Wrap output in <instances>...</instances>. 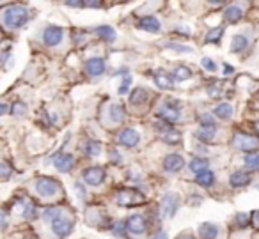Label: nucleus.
Returning a JSON list of instances; mask_svg holds the SVG:
<instances>
[{
  "instance_id": "79ce46f5",
  "label": "nucleus",
  "mask_w": 259,
  "mask_h": 239,
  "mask_svg": "<svg viewBox=\"0 0 259 239\" xmlns=\"http://www.w3.org/2000/svg\"><path fill=\"white\" fill-rule=\"evenodd\" d=\"M201 66H202V69H206L208 73H215L217 69H219L217 62L213 61L211 57H202V59H201Z\"/></svg>"
},
{
  "instance_id": "8fccbe9b",
  "label": "nucleus",
  "mask_w": 259,
  "mask_h": 239,
  "mask_svg": "<svg viewBox=\"0 0 259 239\" xmlns=\"http://www.w3.org/2000/svg\"><path fill=\"white\" fill-rule=\"evenodd\" d=\"M9 57H11V52H9V48H4V52H2V66H6Z\"/></svg>"
},
{
  "instance_id": "1a4fd4ad",
  "label": "nucleus",
  "mask_w": 259,
  "mask_h": 239,
  "mask_svg": "<svg viewBox=\"0 0 259 239\" xmlns=\"http://www.w3.org/2000/svg\"><path fill=\"white\" fill-rule=\"evenodd\" d=\"M64 27L61 25H55V23H50V25L45 27L43 34H41V39H43V44L48 48H55V46H61L62 41H64Z\"/></svg>"
},
{
  "instance_id": "473e14b6",
  "label": "nucleus",
  "mask_w": 259,
  "mask_h": 239,
  "mask_svg": "<svg viewBox=\"0 0 259 239\" xmlns=\"http://www.w3.org/2000/svg\"><path fill=\"white\" fill-rule=\"evenodd\" d=\"M219 119L213 115V112H199L197 124L199 128H219Z\"/></svg>"
},
{
  "instance_id": "4be33fe9",
  "label": "nucleus",
  "mask_w": 259,
  "mask_h": 239,
  "mask_svg": "<svg viewBox=\"0 0 259 239\" xmlns=\"http://www.w3.org/2000/svg\"><path fill=\"white\" fill-rule=\"evenodd\" d=\"M114 76H122L121 80V85L117 87V94L119 96H130V87H132V83H134V78H132V73H130V69L122 68L119 69V71L114 73Z\"/></svg>"
},
{
  "instance_id": "412c9836",
  "label": "nucleus",
  "mask_w": 259,
  "mask_h": 239,
  "mask_svg": "<svg viewBox=\"0 0 259 239\" xmlns=\"http://www.w3.org/2000/svg\"><path fill=\"white\" fill-rule=\"evenodd\" d=\"M148 101H149V90L146 89V87H135V89H132V92H130V96H128L130 107H134V108L144 107Z\"/></svg>"
},
{
  "instance_id": "0eeeda50",
  "label": "nucleus",
  "mask_w": 259,
  "mask_h": 239,
  "mask_svg": "<svg viewBox=\"0 0 259 239\" xmlns=\"http://www.w3.org/2000/svg\"><path fill=\"white\" fill-rule=\"evenodd\" d=\"M115 204L121 207H135L144 202V195L135 188H122L115 193Z\"/></svg>"
},
{
  "instance_id": "b1692460",
  "label": "nucleus",
  "mask_w": 259,
  "mask_h": 239,
  "mask_svg": "<svg viewBox=\"0 0 259 239\" xmlns=\"http://www.w3.org/2000/svg\"><path fill=\"white\" fill-rule=\"evenodd\" d=\"M248 44H250V39H248L247 34H234L233 37H231V52L233 54H245L248 48Z\"/></svg>"
},
{
  "instance_id": "e433bc0d",
  "label": "nucleus",
  "mask_w": 259,
  "mask_h": 239,
  "mask_svg": "<svg viewBox=\"0 0 259 239\" xmlns=\"http://www.w3.org/2000/svg\"><path fill=\"white\" fill-rule=\"evenodd\" d=\"M206 94H208V98H211V100H222V96H224L222 82H220V80L209 82L208 85H206Z\"/></svg>"
},
{
  "instance_id": "39448f33",
  "label": "nucleus",
  "mask_w": 259,
  "mask_h": 239,
  "mask_svg": "<svg viewBox=\"0 0 259 239\" xmlns=\"http://www.w3.org/2000/svg\"><path fill=\"white\" fill-rule=\"evenodd\" d=\"M181 206V197L174 192H167L162 195V200H160V214L165 220H170V218L176 216L178 209Z\"/></svg>"
},
{
  "instance_id": "de8ad7c7",
  "label": "nucleus",
  "mask_w": 259,
  "mask_h": 239,
  "mask_svg": "<svg viewBox=\"0 0 259 239\" xmlns=\"http://www.w3.org/2000/svg\"><path fill=\"white\" fill-rule=\"evenodd\" d=\"M201 197H202V195H199V193H192L190 199H188V202H190L192 206H197V204H201V202H202Z\"/></svg>"
},
{
  "instance_id": "20e7f679",
  "label": "nucleus",
  "mask_w": 259,
  "mask_h": 239,
  "mask_svg": "<svg viewBox=\"0 0 259 239\" xmlns=\"http://www.w3.org/2000/svg\"><path fill=\"white\" fill-rule=\"evenodd\" d=\"M231 146L236 151L245 154H252L259 151V136L255 133H247V131H236L231 136Z\"/></svg>"
},
{
  "instance_id": "f03ea898",
  "label": "nucleus",
  "mask_w": 259,
  "mask_h": 239,
  "mask_svg": "<svg viewBox=\"0 0 259 239\" xmlns=\"http://www.w3.org/2000/svg\"><path fill=\"white\" fill-rule=\"evenodd\" d=\"M32 186H34L36 195L43 200H55L64 195L61 181H57V179L52 177V175H39V177L34 179Z\"/></svg>"
},
{
  "instance_id": "37998d69",
  "label": "nucleus",
  "mask_w": 259,
  "mask_h": 239,
  "mask_svg": "<svg viewBox=\"0 0 259 239\" xmlns=\"http://www.w3.org/2000/svg\"><path fill=\"white\" fill-rule=\"evenodd\" d=\"M73 189L76 192V195H78V199H87V184L83 181H76L75 184H73Z\"/></svg>"
},
{
  "instance_id": "13d9d810",
  "label": "nucleus",
  "mask_w": 259,
  "mask_h": 239,
  "mask_svg": "<svg viewBox=\"0 0 259 239\" xmlns=\"http://www.w3.org/2000/svg\"><path fill=\"white\" fill-rule=\"evenodd\" d=\"M188 239H192V237H188Z\"/></svg>"
},
{
  "instance_id": "ddd939ff",
  "label": "nucleus",
  "mask_w": 259,
  "mask_h": 239,
  "mask_svg": "<svg viewBox=\"0 0 259 239\" xmlns=\"http://www.w3.org/2000/svg\"><path fill=\"white\" fill-rule=\"evenodd\" d=\"M83 71L89 78H100L107 73V61L103 57H89L83 64Z\"/></svg>"
},
{
  "instance_id": "f3484780",
  "label": "nucleus",
  "mask_w": 259,
  "mask_h": 239,
  "mask_svg": "<svg viewBox=\"0 0 259 239\" xmlns=\"http://www.w3.org/2000/svg\"><path fill=\"white\" fill-rule=\"evenodd\" d=\"M220 234H222V228L219 223H213V221H202L197 227L199 239H220Z\"/></svg>"
},
{
  "instance_id": "4468645a",
  "label": "nucleus",
  "mask_w": 259,
  "mask_h": 239,
  "mask_svg": "<svg viewBox=\"0 0 259 239\" xmlns=\"http://www.w3.org/2000/svg\"><path fill=\"white\" fill-rule=\"evenodd\" d=\"M162 167L167 174H172V175L180 174V172L185 168V158L181 156L180 153H169V154H165V158H163Z\"/></svg>"
},
{
  "instance_id": "49530a36",
  "label": "nucleus",
  "mask_w": 259,
  "mask_h": 239,
  "mask_svg": "<svg viewBox=\"0 0 259 239\" xmlns=\"http://www.w3.org/2000/svg\"><path fill=\"white\" fill-rule=\"evenodd\" d=\"M222 73H224V76H233L234 75V66L224 62V64H222Z\"/></svg>"
},
{
  "instance_id": "aec40b11",
  "label": "nucleus",
  "mask_w": 259,
  "mask_h": 239,
  "mask_svg": "<svg viewBox=\"0 0 259 239\" xmlns=\"http://www.w3.org/2000/svg\"><path fill=\"white\" fill-rule=\"evenodd\" d=\"M243 16H245V11L241 9V6H238V4L226 6V9L222 11L224 22L229 23V25H236V23H240L241 20H243Z\"/></svg>"
},
{
  "instance_id": "4c0bfd02",
  "label": "nucleus",
  "mask_w": 259,
  "mask_h": 239,
  "mask_svg": "<svg viewBox=\"0 0 259 239\" xmlns=\"http://www.w3.org/2000/svg\"><path fill=\"white\" fill-rule=\"evenodd\" d=\"M243 165L248 172H259V151L252 154H245Z\"/></svg>"
},
{
  "instance_id": "7ed1b4c3",
  "label": "nucleus",
  "mask_w": 259,
  "mask_h": 239,
  "mask_svg": "<svg viewBox=\"0 0 259 239\" xmlns=\"http://www.w3.org/2000/svg\"><path fill=\"white\" fill-rule=\"evenodd\" d=\"M155 115L158 121L174 126L183 119V103L180 100H165L162 103V107L156 108Z\"/></svg>"
},
{
  "instance_id": "603ef678",
  "label": "nucleus",
  "mask_w": 259,
  "mask_h": 239,
  "mask_svg": "<svg viewBox=\"0 0 259 239\" xmlns=\"http://www.w3.org/2000/svg\"><path fill=\"white\" fill-rule=\"evenodd\" d=\"M83 6H85V8H94V9H100L101 6V2H83Z\"/></svg>"
},
{
  "instance_id": "72a5a7b5",
  "label": "nucleus",
  "mask_w": 259,
  "mask_h": 239,
  "mask_svg": "<svg viewBox=\"0 0 259 239\" xmlns=\"http://www.w3.org/2000/svg\"><path fill=\"white\" fill-rule=\"evenodd\" d=\"M83 156L85 158H98L103 151V146H101L100 140H87L83 144Z\"/></svg>"
},
{
  "instance_id": "58836bf2",
  "label": "nucleus",
  "mask_w": 259,
  "mask_h": 239,
  "mask_svg": "<svg viewBox=\"0 0 259 239\" xmlns=\"http://www.w3.org/2000/svg\"><path fill=\"white\" fill-rule=\"evenodd\" d=\"M163 46H165L167 50L176 52V54H192V52H194V48H192V46L181 44V43H178V41H169V43H165Z\"/></svg>"
},
{
  "instance_id": "a211bd4d",
  "label": "nucleus",
  "mask_w": 259,
  "mask_h": 239,
  "mask_svg": "<svg viewBox=\"0 0 259 239\" xmlns=\"http://www.w3.org/2000/svg\"><path fill=\"white\" fill-rule=\"evenodd\" d=\"M252 182V174L248 170H234L229 175V186L233 189H243Z\"/></svg>"
},
{
  "instance_id": "a18cd8bd",
  "label": "nucleus",
  "mask_w": 259,
  "mask_h": 239,
  "mask_svg": "<svg viewBox=\"0 0 259 239\" xmlns=\"http://www.w3.org/2000/svg\"><path fill=\"white\" fill-rule=\"evenodd\" d=\"M0 216H2V232H6V230H8V227H9V211L2 209Z\"/></svg>"
},
{
  "instance_id": "6ab92c4d",
  "label": "nucleus",
  "mask_w": 259,
  "mask_h": 239,
  "mask_svg": "<svg viewBox=\"0 0 259 239\" xmlns=\"http://www.w3.org/2000/svg\"><path fill=\"white\" fill-rule=\"evenodd\" d=\"M153 82H155V85L158 87V89L170 90L174 87V82H176V80L172 78L170 71H167V69L160 68V69H156L155 75H153Z\"/></svg>"
},
{
  "instance_id": "9b49d317",
  "label": "nucleus",
  "mask_w": 259,
  "mask_h": 239,
  "mask_svg": "<svg viewBox=\"0 0 259 239\" xmlns=\"http://www.w3.org/2000/svg\"><path fill=\"white\" fill-rule=\"evenodd\" d=\"M141 140H142L141 133H139L135 128H132V126H126V128H122L121 131L115 135V142H117L121 147H126V149H134V147H137L139 144H141Z\"/></svg>"
},
{
  "instance_id": "9d476101",
  "label": "nucleus",
  "mask_w": 259,
  "mask_h": 239,
  "mask_svg": "<svg viewBox=\"0 0 259 239\" xmlns=\"http://www.w3.org/2000/svg\"><path fill=\"white\" fill-rule=\"evenodd\" d=\"M50 228H52V234H54V237L66 239V237H69V235L73 234V230H75V220H73V218H69L68 214H62L61 218H57L55 221H52Z\"/></svg>"
},
{
  "instance_id": "3c124183",
  "label": "nucleus",
  "mask_w": 259,
  "mask_h": 239,
  "mask_svg": "<svg viewBox=\"0 0 259 239\" xmlns=\"http://www.w3.org/2000/svg\"><path fill=\"white\" fill-rule=\"evenodd\" d=\"M153 239H169V235H167L165 230H158L155 235H153Z\"/></svg>"
},
{
  "instance_id": "2eb2a0df",
  "label": "nucleus",
  "mask_w": 259,
  "mask_h": 239,
  "mask_svg": "<svg viewBox=\"0 0 259 239\" xmlns=\"http://www.w3.org/2000/svg\"><path fill=\"white\" fill-rule=\"evenodd\" d=\"M75 154L71 153H57L54 156V167L61 174H71V170L75 168Z\"/></svg>"
},
{
  "instance_id": "7c9ffc66",
  "label": "nucleus",
  "mask_w": 259,
  "mask_h": 239,
  "mask_svg": "<svg viewBox=\"0 0 259 239\" xmlns=\"http://www.w3.org/2000/svg\"><path fill=\"white\" fill-rule=\"evenodd\" d=\"M224 34H226V27L224 25H217V27H211V29L206 32L204 36V43L206 44H215V46H219L220 41H222Z\"/></svg>"
},
{
  "instance_id": "bb28decb",
  "label": "nucleus",
  "mask_w": 259,
  "mask_h": 239,
  "mask_svg": "<svg viewBox=\"0 0 259 239\" xmlns=\"http://www.w3.org/2000/svg\"><path fill=\"white\" fill-rule=\"evenodd\" d=\"M194 182L199 186V188L209 189V188H213V186L217 184V175H215V172H213V170H206V172H202V174L195 175Z\"/></svg>"
},
{
  "instance_id": "423d86ee",
  "label": "nucleus",
  "mask_w": 259,
  "mask_h": 239,
  "mask_svg": "<svg viewBox=\"0 0 259 239\" xmlns=\"http://www.w3.org/2000/svg\"><path fill=\"white\" fill-rule=\"evenodd\" d=\"M155 128L160 135V140H162L163 144H167V146H180L181 140H183V135H181V131L176 126L165 124V122L158 121L155 124Z\"/></svg>"
},
{
  "instance_id": "dca6fc26",
  "label": "nucleus",
  "mask_w": 259,
  "mask_h": 239,
  "mask_svg": "<svg viewBox=\"0 0 259 239\" xmlns=\"http://www.w3.org/2000/svg\"><path fill=\"white\" fill-rule=\"evenodd\" d=\"M137 29L148 34H160L162 32V23H160V20L156 18V16L146 15V16H142V18H139Z\"/></svg>"
},
{
  "instance_id": "5fc2aeb1",
  "label": "nucleus",
  "mask_w": 259,
  "mask_h": 239,
  "mask_svg": "<svg viewBox=\"0 0 259 239\" xmlns=\"http://www.w3.org/2000/svg\"><path fill=\"white\" fill-rule=\"evenodd\" d=\"M9 105L8 103H2V107H0V115H8L9 114Z\"/></svg>"
},
{
  "instance_id": "ea45409f",
  "label": "nucleus",
  "mask_w": 259,
  "mask_h": 239,
  "mask_svg": "<svg viewBox=\"0 0 259 239\" xmlns=\"http://www.w3.org/2000/svg\"><path fill=\"white\" fill-rule=\"evenodd\" d=\"M11 114L15 115V117H18V119H22V117H25L27 115V105L23 103V101H15V103L11 105Z\"/></svg>"
},
{
  "instance_id": "a878e982",
  "label": "nucleus",
  "mask_w": 259,
  "mask_h": 239,
  "mask_svg": "<svg viewBox=\"0 0 259 239\" xmlns=\"http://www.w3.org/2000/svg\"><path fill=\"white\" fill-rule=\"evenodd\" d=\"M188 170L194 175L202 174V172L209 170V158L206 156H194L190 161H188Z\"/></svg>"
},
{
  "instance_id": "4d7b16f0",
  "label": "nucleus",
  "mask_w": 259,
  "mask_h": 239,
  "mask_svg": "<svg viewBox=\"0 0 259 239\" xmlns=\"http://www.w3.org/2000/svg\"><path fill=\"white\" fill-rule=\"evenodd\" d=\"M23 239H36V237H34V235H30V237H29V235H25Z\"/></svg>"
},
{
  "instance_id": "c9c22d12",
  "label": "nucleus",
  "mask_w": 259,
  "mask_h": 239,
  "mask_svg": "<svg viewBox=\"0 0 259 239\" xmlns=\"http://www.w3.org/2000/svg\"><path fill=\"white\" fill-rule=\"evenodd\" d=\"M62 214H66V211L62 209V207H59V206H47L43 209V213H41V216H43L45 221L52 223V221H55L57 218H61Z\"/></svg>"
},
{
  "instance_id": "393cba45",
  "label": "nucleus",
  "mask_w": 259,
  "mask_h": 239,
  "mask_svg": "<svg viewBox=\"0 0 259 239\" xmlns=\"http://www.w3.org/2000/svg\"><path fill=\"white\" fill-rule=\"evenodd\" d=\"M195 140H197L199 144H213L217 140V136H219V128H199L197 131L194 133Z\"/></svg>"
},
{
  "instance_id": "f257e3e1",
  "label": "nucleus",
  "mask_w": 259,
  "mask_h": 239,
  "mask_svg": "<svg viewBox=\"0 0 259 239\" xmlns=\"http://www.w3.org/2000/svg\"><path fill=\"white\" fill-rule=\"evenodd\" d=\"M30 22V9L23 4H11L2 9V23L9 30H20Z\"/></svg>"
},
{
  "instance_id": "864d4df0",
  "label": "nucleus",
  "mask_w": 259,
  "mask_h": 239,
  "mask_svg": "<svg viewBox=\"0 0 259 239\" xmlns=\"http://www.w3.org/2000/svg\"><path fill=\"white\" fill-rule=\"evenodd\" d=\"M252 223H254L255 227L259 228V209H257V211H254V213H252Z\"/></svg>"
},
{
  "instance_id": "c03bdc74",
  "label": "nucleus",
  "mask_w": 259,
  "mask_h": 239,
  "mask_svg": "<svg viewBox=\"0 0 259 239\" xmlns=\"http://www.w3.org/2000/svg\"><path fill=\"white\" fill-rule=\"evenodd\" d=\"M108 160H110V163L119 165L122 161V156H121V153H119L117 149H110V151H108Z\"/></svg>"
},
{
  "instance_id": "c756f323",
  "label": "nucleus",
  "mask_w": 259,
  "mask_h": 239,
  "mask_svg": "<svg viewBox=\"0 0 259 239\" xmlns=\"http://www.w3.org/2000/svg\"><path fill=\"white\" fill-rule=\"evenodd\" d=\"M94 34L105 43H115V39H117V32L112 25H98L94 29Z\"/></svg>"
},
{
  "instance_id": "6e6d98bb",
  "label": "nucleus",
  "mask_w": 259,
  "mask_h": 239,
  "mask_svg": "<svg viewBox=\"0 0 259 239\" xmlns=\"http://www.w3.org/2000/svg\"><path fill=\"white\" fill-rule=\"evenodd\" d=\"M252 128H254L255 135H257V136H259V119H257V121H254V126H252Z\"/></svg>"
},
{
  "instance_id": "cd10ccee",
  "label": "nucleus",
  "mask_w": 259,
  "mask_h": 239,
  "mask_svg": "<svg viewBox=\"0 0 259 239\" xmlns=\"http://www.w3.org/2000/svg\"><path fill=\"white\" fill-rule=\"evenodd\" d=\"M248 225H252V214L245 213V211L236 213L231 220V228H234V230H245Z\"/></svg>"
},
{
  "instance_id": "a19ab883",
  "label": "nucleus",
  "mask_w": 259,
  "mask_h": 239,
  "mask_svg": "<svg viewBox=\"0 0 259 239\" xmlns=\"http://www.w3.org/2000/svg\"><path fill=\"white\" fill-rule=\"evenodd\" d=\"M15 172V168L11 167V163H9L8 160H4L2 163H0V179L4 182L9 181V177H11V174Z\"/></svg>"
},
{
  "instance_id": "2f4dec72",
  "label": "nucleus",
  "mask_w": 259,
  "mask_h": 239,
  "mask_svg": "<svg viewBox=\"0 0 259 239\" xmlns=\"http://www.w3.org/2000/svg\"><path fill=\"white\" fill-rule=\"evenodd\" d=\"M170 75L176 82H187L194 76V71H192L190 66H185V64H178L170 69Z\"/></svg>"
},
{
  "instance_id": "5701e85b",
  "label": "nucleus",
  "mask_w": 259,
  "mask_h": 239,
  "mask_svg": "<svg viewBox=\"0 0 259 239\" xmlns=\"http://www.w3.org/2000/svg\"><path fill=\"white\" fill-rule=\"evenodd\" d=\"M107 117L110 124H122L126 119V108L119 103H112L107 110Z\"/></svg>"
},
{
  "instance_id": "c85d7f7f",
  "label": "nucleus",
  "mask_w": 259,
  "mask_h": 239,
  "mask_svg": "<svg viewBox=\"0 0 259 239\" xmlns=\"http://www.w3.org/2000/svg\"><path fill=\"white\" fill-rule=\"evenodd\" d=\"M211 112H213V115L219 119V121H229V119L233 117L234 108H233V105H231V103H227V101H222V103L215 105Z\"/></svg>"
},
{
  "instance_id": "f704fd0d",
  "label": "nucleus",
  "mask_w": 259,
  "mask_h": 239,
  "mask_svg": "<svg viewBox=\"0 0 259 239\" xmlns=\"http://www.w3.org/2000/svg\"><path fill=\"white\" fill-rule=\"evenodd\" d=\"M108 230L112 232V235H114V237L130 239V232H128V228H126V221L124 220L112 221V225H110V228H108Z\"/></svg>"
},
{
  "instance_id": "f8f14e48",
  "label": "nucleus",
  "mask_w": 259,
  "mask_h": 239,
  "mask_svg": "<svg viewBox=\"0 0 259 239\" xmlns=\"http://www.w3.org/2000/svg\"><path fill=\"white\" fill-rule=\"evenodd\" d=\"M126 228L132 235H144L149 228V221L146 218V214L141 213H134L126 218Z\"/></svg>"
},
{
  "instance_id": "09e8293b",
  "label": "nucleus",
  "mask_w": 259,
  "mask_h": 239,
  "mask_svg": "<svg viewBox=\"0 0 259 239\" xmlns=\"http://www.w3.org/2000/svg\"><path fill=\"white\" fill-rule=\"evenodd\" d=\"M64 6H68V8H73V9H80V8H85V6H83V2H66Z\"/></svg>"
},
{
  "instance_id": "6e6552de",
  "label": "nucleus",
  "mask_w": 259,
  "mask_h": 239,
  "mask_svg": "<svg viewBox=\"0 0 259 239\" xmlns=\"http://www.w3.org/2000/svg\"><path fill=\"white\" fill-rule=\"evenodd\" d=\"M105 179H107V170L101 165H91V167H85L82 170V181L91 188L101 186L105 182Z\"/></svg>"
}]
</instances>
